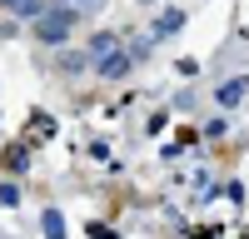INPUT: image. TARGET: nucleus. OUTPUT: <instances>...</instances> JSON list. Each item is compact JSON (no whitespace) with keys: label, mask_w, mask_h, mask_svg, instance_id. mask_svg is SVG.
I'll use <instances>...</instances> for the list:
<instances>
[{"label":"nucleus","mask_w":249,"mask_h":239,"mask_svg":"<svg viewBox=\"0 0 249 239\" xmlns=\"http://www.w3.org/2000/svg\"><path fill=\"white\" fill-rule=\"evenodd\" d=\"M20 5H25V0H0V10H20Z\"/></svg>","instance_id":"7"},{"label":"nucleus","mask_w":249,"mask_h":239,"mask_svg":"<svg viewBox=\"0 0 249 239\" xmlns=\"http://www.w3.org/2000/svg\"><path fill=\"white\" fill-rule=\"evenodd\" d=\"M110 50H115V35H110V30H100V35L90 40V55H95V60H105Z\"/></svg>","instance_id":"6"},{"label":"nucleus","mask_w":249,"mask_h":239,"mask_svg":"<svg viewBox=\"0 0 249 239\" xmlns=\"http://www.w3.org/2000/svg\"><path fill=\"white\" fill-rule=\"evenodd\" d=\"M70 25H75V10L70 5H45V15L35 20V40H45V45H60V40L70 35Z\"/></svg>","instance_id":"1"},{"label":"nucleus","mask_w":249,"mask_h":239,"mask_svg":"<svg viewBox=\"0 0 249 239\" xmlns=\"http://www.w3.org/2000/svg\"><path fill=\"white\" fill-rule=\"evenodd\" d=\"M184 25V10H164L160 20H155V30H150V40H164V35H175Z\"/></svg>","instance_id":"4"},{"label":"nucleus","mask_w":249,"mask_h":239,"mask_svg":"<svg viewBox=\"0 0 249 239\" xmlns=\"http://www.w3.org/2000/svg\"><path fill=\"white\" fill-rule=\"evenodd\" d=\"M244 90H249V80H244V75H234V80H224L214 95H219V105H239V100H244Z\"/></svg>","instance_id":"3"},{"label":"nucleus","mask_w":249,"mask_h":239,"mask_svg":"<svg viewBox=\"0 0 249 239\" xmlns=\"http://www.w3.org/2000/svg\"><path fill=\"white\" fill-rule=\"evenodd\" d=\"M40 224H45V239H65V219H60V209H45Z\"/></svg>","instance_id":"5"},{"label":"nucleus","mask_w":249,"mask_h":239,"mask_svg":"<svg viewBox=\"0 0 249 239\" xmlns=\"http://www.w3.org/2000/svg\"><path fill=\"white\" fill-rule=\"evenodd\" d=\"M60 5H70V10H75V5H95V0H60Z\"/></svg>","instance_id":"8"},{"label":"nucleus","mask_w":249,"mask_h":239,"mask_svg":"<svg viewBox=\"0 0 249 239\" xmlns=\"http://www.w3.org/2000/svg\"><path fill=\"white\" fill-rule=\"evenodd\" d=\"M130 65H135V60L130 55H105V60H100V75H105V80H120V75H130Z\"/></svg>","instance_id":"2"}]
</instances>
